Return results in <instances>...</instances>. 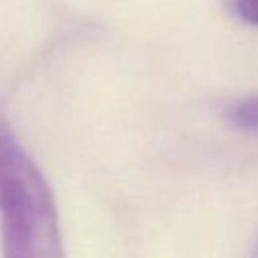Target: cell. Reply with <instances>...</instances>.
Here are the masks:
<instances>
[{
  "instance_id": "277c9868",
  "label": "cell",
  "mask_w": 258,
  "mask_h": 258,
  "mask_svg": "<svg viewBox=\"0 0 258 258\" xmlns=\"http://www.w3.org/2000/svg\"><path fill=\"white\" fill-rule=\"evenodd\" d=\"M252 254H254V256H258V238H256V248L252 250Z\"/></svg>"
},
{
  "instance_id": "6da1fadb",
  "label": "cell",
  "mask_w": 258,
  "mask_h": 258,
  "mask_svg": "<svg viewBox=\"0 0 258 258\" xmlns=\"http://www.w3.org/2000/svg\"><path fill=\"white\" fill-rule=\"evenodd\" d=\"M0 232L8 258L62 254L54 196L22 143L0 117Z\"/></svg>"
},
{
  "instance_id": "3957f363",
  "label": "cell",
  "mask_w": 258,
  "mask_h": 258,
  "mask_svg": "<svg viewBox=\"0 0 258 258\" xmlns=\"http://www.w3.org/2000/svg\"><path fill=\"white\" fill-rule=\"evenodd\" d=\"M232 10L240 20L258 26V0H232Z\"/></svg>"
},
{
  "instance_id": "7a4b0ae2",
  "label": "cell",
  "mask_w": 258,
  "mask_h": 258,
  "mask_svg": "<svg viewBox=\"0 0 258 258\" xmlns=\"http://www.w3.org/2000/svg\"><path fill=\"white\" fill-rule=\"evenodd\" d=\"M228 123L240 131L258 133V97L242 99L228 109Z\"/></svg>"
}]
</instances>
